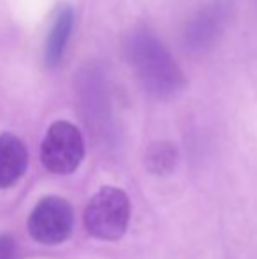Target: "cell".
<instances>
[{
    "mask_svg": "<svg viewBox=\"0 0 257 259\" xmlns=\"http://www.w3.org/2000/svg\"><path fill=\"white\" fill-rule=\"evenodd\" d=\"M146 169L151 175H168L176 166V148L168 141L153 143L144 155Z\"/></svg>",
    "mask_w": 257,
    "mask_h": 259,
    "instance_id": "cell-8",
    "label": "cell"
},
{
    "mask_svg": "<svg viewBox=\"0 0 257 259\" xmlns=\"http://www.w3.org/2000/svg\"><path fill=\"white\" fill-rule=\"evenodd\" d=\"M74 211L67 199L59 196L42 198L28 217V233L42 245H59L71 236Z\"/></svg>",
    "mask_w": 257,
    "mask_h": 259,
    "instance_id": "cell-4",
    "label": "cell"
},
{
    "mask_svg": "<svg viewBox=\"0 0 257 259\" xmlns=\"http://www.w3.org/2000/svg\"><path fill=\"white\" fill-rule=\"evenodd\" d=\"M18 247L9 235H0V259H16Z\"/></svg>",
    "mask_w": 257,
    "mask_h": 259,
    "instance_id": "cell-9",
    "label": "cell"
},
{
    "mask_svg": "<svg viewBox=\"0 0 257 259\" xmlns=\"http://www.w3.org/2000/svg\"><path fill=\"white\" fill-rule=\"evenodd\" d=\"M28 166V150L18 136L0 134V189H9L25 175Z\"/></svg>",
    "mask_w": 257,
    "mask_h": 259,
    "instance_id": "cell-7",
    "label": "cell"
},
{
    "mask_svg": "<svg viewBox=\"0 0 257 259\" xmlns=\"http://www.w3.org/2000/svg\"><path fill=\"white\" fill-rule=\"evenodd\" d=\"M85 157V140L74 123L59 120L46 131L41 145L42 166L53 175H71Z\"/></svg>",
    "mask_w": 257,
    "mask_h": 259,
    "instance_id": "cell-3",
    "label": "cell"
},
{
    "mask_svg": "<svg viewBox=\"0 0 257 259\" xmlns=\"http://www.w3.org/2000/svg\"><path fill=\"white\" fill-rule=\"evenodd\" d=\"M231 14H233L231 0L210 2L187 25L185 35H183L185 46L192 52H206L208 48H212L227 28Z\"/></svg>",
    "mask_w": 257,
    "mask_h": 259,
    "instance_id": "cell-5",
    "label": "cell"
},
{
    "mask_svg": "<svg viewBox=\"0 0 257 259\" xmlns=\"http://www.w3.org/2000/svg\"><path fill=\"white\" fill-rule=\"evenodd\" d=\"M72 30H74V9L69 4H60L55 9V16L44 45V64L48 67L53 69L62 62Z\"/></svg>",
    "mask_w": 257,
    "mask_h": 259,
    "instance_id": "cell-6",
    "label": "cell"
},
{
    "mask_svg": "<svg viewBox=\"0 0 257 259\" xmlns=\"http://www.w3.org/2000/svg\"><path fill=\"white\" fill-rule=\"evenodd\" d=\"M124 53L139 85L153 99H171L187 85V78L168 46L148 27H134L124 39Z\"/></svg>",
    "mask_w": 257,
    "mask_h": 259,
    "instance_id": "cell-1",
    "label": "cell"
},
{
    "mask_svg": "<svg viewBox=\"0 0 257 259\" xmlns=\"http://www.w3.org/2000/svg\"><path fill=\"white\" fill-rule=\"evenodd\" d=\"M130 201L122 189L102 187L92 196L85 210V228L88 235L104 242H117L127 231Z\"/></svg>",
    "mask_w": 257,
    "mask_h": 259,
    "instance_id": "cell-2",
    "label": "cell"
}]
</instances>
